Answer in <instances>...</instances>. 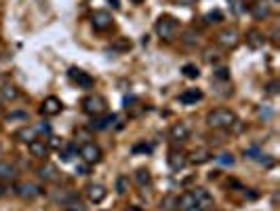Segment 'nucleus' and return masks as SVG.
Here are the masks:
<instances>
[{
	"instance_id": "obj_7",
	"label": "nucleus",
	"mask_w": 280,
	"mask_h": 211,
	"mask_svg": "<svg viewBox=\"0 0 280 211\" xmlns=\"http://www.w3.org/2000/svg\"><path fill=\"white\" fill-rule=\"evenodd\" d=\"M112 15L108 11H95L93 15H91V23H93V27L97 32H106V30H110L112 27Z\"/></svg>"
},
{
	"instance_id": "obj_23",
	"label": "nucleus",
	"mask_w": 280,
	"mask_h": 211,
	"mask_svg": "<svg viewBox=\"0 0 280 211\" xmlns=\"http://www.w3.org/2000/svg\"><path fill=\"white\" fill-rule=\"evenodd\" d=\"M196 205V201H194V196H192V192H184L177 199V203H175V207L179 209V211H190L192 207Z\"/></svg>"
},
{
	"instance_id": "obj_14",
	"label": "nucleus",
	"mask_w": 280,
	"mask_h": 211,
	"mask_svg": "<svg viewBox=\"0 0 280 211\" xmlns=\"http://www.w3.org/2000/svg\"><path fill=\"white\" fill-rule=\"evenodd\" d=\"M17 179V167L9 161H0V182H15Z\"/></svg>"
},
{
	"instance_id": "obj_28",
	"label": "nucleus",
	"mask_w": 280,
	"mask_h": 211,
	"mask_svg": "<svg viewBox=\"0 0 280 211\" xmlns=\"http://www.w3.org/2000/svg\"><path fill=\"white\" fill-rule=\"evenodd\" d=\"M215 161H217L219 165H223V167H234V163H236V159H234V154H232V152H223V154H219V157H215Z\"/></svg>"
},
{
	"instance_id": "obj_27",
	"label": "nucleus",
	"mask_w": 280,
	"mask_h": 211,
	"mask_svg": "<svg viewBox=\"0 0 280 211\" xmlns=\"http://www.w3.org/2000/svg\"><path fill=\"white\" fill-rule=\"evenodd\" d=\"M230 9H232L234 15L240 17V15L247 13V3H244V0H230Z\"/></svg>"
},
{
	"instance_id": "obj_11",
	"label": "nucleus",
	"mask_w": 280,
	"mask_h": 211,
	"mask_svg": "<svg viewBox=\"0 0 280 211\" xmlns=\"http://www.w3.org/2000/svg\"><path fill=\"white\" fill-rule=\"evenodd\" d=\"M87 196H89V201L95 203V205H99L106 201V196H108V190L103 184H89L87 186Z\"/></svg>"
},
{
	"instance_id": "obj_44",
	"label": "nucleus",
	"mask_w": 280,
	"mask_h": 211,
	"mask_svg": "<svg viewBox=\"0 0 280 211\" xmlns=\"http://www.w3.org/2000/svg\"><path fill=\"white\" fill-rule=\"evenodd\" d=\"M110 5H114V7L118 9V0H110Z\"/></svg>"
},
{
	"instance_id": "obj_46",
	"label": "nucleus",
	"mask_w": 280,
	"mask_h": 211,
	"mask_svg": "<svg viewBox=\"0 0 280 211\" xmlns=\"http://www.w3.org/2000/svg\"><path fill=\"white\" fill-rule=\"evenodd\" d=\"M272 3H274V5H276V3H278V0H272Z\"/></svg>"
},
{
	"instance_id": "obj_2",
	"label": "nucleus",
	"mask_w": 280,
	"mask_h": 211,
	"mask_svg": "<svg viewBox=\"0 0 280 211\" xmlns=\"http://www.w3.org/2000/svg\"><path fill=\"white\" fill-rule=\"evenodd\" d=\"M154 30H156V34L162 38V40H173L177 30H179V21L171 15H162L158 17L156 25H154Z\"/></svg>"
},
{
	"instance_id": "obj_21",
	"label": "nucleus",
	"mask_w": 280,
	"mask_h": 211,
	"mask_svg": "<svg viewBox=\"0 0 280 211\" xmlns=\"http://www.w3.org/2000/svg\"><path fill=\"white\" fill-rule=\"evenodd\" d=\"M0 100H7V102H15V100H19V89L15 87V84L5 82L3 87H0Z\"/></svg>"
},
{
	"instance_id": "obj_10",
	"label": "nucleus",
	"mask_w": 280,
	"mask_h": 211,
	"mask_svg": "<svg viewBox=\"0 0 280 211\" xmlns=\"http://www.w3.org/2000/svg\"><path fill=\"white\" fill-rule=\"evenodd\" d=\"M192 192V196H194V201H196V205H198L202 211H208L213 207V196L208 194V190H204V188H194V190H190Z\"/></svg>"
},
{
	"instance_id": "obj_25",
	"label": "nucleus",
	"mask_w": 280,
	"mask_h": 211,
	"mask_svg": "<svg viewBox=\"0 0 280 211\" xmlns=\"http://www.w3.org/2000/svg\"><path fill=\"white\" fill-rule=\"evenodd\" d=\"M181 72H184V76L190 78V80H194V78L200 76V70H198V66H196V64H184Z\"/></svg>"
},
{
	"instance_id": "obj_12",
	"label": "nucleus",
	"mask_w": 280,
	"mask_h": 211,
	"mask_svg": "<svg viewBox=\"0 0 280 211\" xmlns=\"http://www.w3.org/2000/svg\"><path fill=\"white\" fill-rule=\"evenodd\" d=\"M272 13V5H268L265 0H259V3L251 5V15H253V19L261 21V19H268Z\"/></svg>"
},
{
	"instance_id": "obj_45",
	"label": "nucleus",
	"mask_w": 280,
	"mask_h": 211,
	"mask_svg": "<svg viewBox=\"0 0 280 211\" xmlns=\"http://www.w3.org/2000/svg\"><path fill=\"white\" fill-rule=\"evenodd\" d=\"M131 3H135V5H142V3H144V0H131Z\"/></svg>"
},
{
	"instance_id": "obj_16",
	"label": "nucleus",
	"mask_w": 280,
	"mask_h": 211,
	"mask_svg": "<svg viewBox=\"0 0 280 211\" xmlns=\"http://www.w3.org/2000/svg\"><path fill=\"white\" fill-rule=\"evenodd\" d=\"M38 177L43 182H55L59 177V171H57V167H55L53 163H45V165L38 167Z\"/></svg>"
},
{
	"instance_id": "obj_37",
	"label": "nucleus",
	"mask_w": 280,
	"mask_h": 211,
	"mask_svg": "<svg viewBox=\"0 0 280 211\" xmlns=\"http://www.w3.org/2000/svg\"><path fill=\"white\" fill-rule=\"evenodd\" d=\"M215 76H217L219 80H230V74H228V70H226V68H219L217 72H215Z\"/></svg>"
},
{
	"instance_id": "obj_36",
	"label": "nucleus",
	"mask_w": 280,
	"mask_h": 211,
	"mask_svg": "<svg viewBox=\"0 0 280 211\" xmlns=\"http://www.w3.org/2000/svg\"><path fill=\"white\" fill-rule=\"evenodd\" d=\"M76 137H80V139H91V129H76Z\"/></svg>"
},
{
	"instance_id": "obj_30",
	"label": "nucleus",
	"mask_w": 280,
	"mask_h": 211,
	"mask_svg": "<svg viewBox=\"0 0 280 211\" xmlns=\"http://www.w3.org/2000/svg\"><path fill=\"white\" fill-rule=\"evenodd\" d=\"M76 154H78V148H76L74 144H69V146H67V148L61 152V159L67 163V161H72V159L76 157Z\"/></svg>"
},
{
	"instance_id": "obj_41",
	"label": "nucleus",
	"mask_w": 280,
	"mask_h": 211,
	"mask_svg": "<svg viewBox=\"0 0 280 211\" xmlns=\"http://www.w3.org/2000/svg\"><path fill=\"white\" fill-rule=\"evenodd\" d=\"M268 93H272V95H274V93H278V82H276V80L268 84Z\"/></svg>"
},
{
	"instance_id": "obj_47",
	"label": "nucleus",
	"mask_w": 280,
	"mask_h": 211,
	"mask_svg": "<svg viewBox=\"0 0 280 211\" xmlns=\"http://www.w3.org/2000/svg\"><path fill=\"white\" fill-rule=\"evenodd\" d=\"M0 106H3V100H0Z\"/></svg>"
},
{
	"instance_id": "obj_38",
	"label": "nucleus",
	"mask_w": 280,
	"mask_h": 211,
	"mask_svg": "<svg viewBox=\"0 0 280 211\" xmlns=\"http://www.w3.org/2000/svg\"><path fill=\"white\" fill-rule=\"evenodd\" d=\"M47 146H49V148H61L63 144L59 142V137H53V135H51V137H49V142H47Z\"/></svg>"
},
{
	"instance_id": "obj_5",
	"label": "nucleus",
	"mask_w": 280,
	"mask_h": 211,
	"mask_svg": "<svg viewBox=\"0 0 280 211\" xmlns=\"http://www.w3.org/2000/svg\"><path fill=\"white\" fill-rule=\"evenodd\" d=\"M217 42L223 49H234V47H238V42H240V34H238L236 27H226V30H221L217 34Z\"/></svg>"
},
{
	"instance_id": "obj_17",
	"label": "nucleus",
	"mask_w": 280,
	"mask_h": 211,
	"mask_svg": "<svg viewBox=\"0 0 280 211\" xmlns=\"http://www.w3.org/2000/svg\"><path fill=\"white\" fill-rule=\"evenodd\" d=\"M116 116L114 114H106V116H93V123H91V131H106L114 125Z\"/></svg>"
},
{
	"instance_id": "obj_1",
	"label": "nucleus",
	"mask_w": 280,
	"mask_h": 211,
	"mask_svg": "<svg viewBox=\"0 0 280 211\" xmlns=\"http://www.w3.org/2000/svg\"><path fill=\"white\" fill-rule=\"evenodd\" d=\"M236 120L238 116L228 108H217L213 112H208V116H206L208 127H213V129H232Z\"/></svg>"
},
{
	"instance_id": "obj_18",
	"label": "nucleus",
	"mask_w": 280,
	"mask_h": 211,
	"mask_svg": "<svg viewBox=\"0 0 280 211\" xmlns=\"http://www.w3.org/2000/svg\"><path fill=\"white\" fill-rule=\"evenodd\" d=\"M204 97V93L200 91V89H188V91H184L179 95V104H184V106H192V104H196V102H200Z\"/></svg>"
},
{
	"instance_id": "obj_20",
	"label": "nucleus",
	"mask_w": 280,
	"mask_h": 211,
	"mask_svg": "<svg viewBox=\"0 0 280 211\" xmlns=\"http://www.w3.org/2000/svg\"><path fill=\"white\" fill-rule=\"evenodd\" d=\"M247 45L251 49H261L265 45V36L259 30H249L247 32Z\"/></svg>"
},
{
	"instance_id": "obj_22",
	"label": "nucleus",
	"mask_w": 280,
	"mask_h": 211,
	"mask_svg": "<svg viewBox=\"0 0 280 211\" xmlns=\"http://www.w3.org/2000/svg\"><path fill=\"white\" fill-rule=\"evenodd\" d=\"M15 137L23 144H30V142H34V139H38V133H36L34 127H21V129L15 133Z\"/></svg>"
},
{
	"instance_id": "obj_35",
	"label": "nucleus",
	"mask_w": 280,
	"mask_h": 211,
	"mask_svg": "<svg viewBox=\"0 0 280 211\" xmlns=\"http://www.w3.org/2000/svg\"><path fill=\"white\" fill-rule=\"evenodd\" d=\"M76 173L78 175H89V163L82 161L80 165H76Z\"/></svg>"
},
{
	"instance_id": "obj_8",
	"label": "nucleus",
	"mask_w": 280,
	"mask_h": 211,
	"mask_svg": "<svg viewBox=\"0 0 280 211\" xmlns=\"http://www.w3.org/2000/svg\"><path fill=\"white\" fill-rule=\"evenodd\" d=\"M61 110H63L61 100H59V97H55V95H51V97H47V100L43 102V106H40V114H45V116H57Z\"/></svg>"
},
{
	"instance_id": "obj_48",
	"label": "nucleus",
	"mask_w": 280,
	"mask_h": 211,
	"mask_svg": "<svg viewBox=\"0 0 280 211\" xmlns=\"http://www.w3.org/2000/svg\"><path fill=\"white\" fill-rule=\"evenodd\" d=\"M67 211H72V209H67Z\"/></svg>"
},
{
	"instance_id": "obj_33",
	"label": "nucleus",
	"mask_w": 280,
	"mask_h": 211,
	"mask_svg": "<svg viewBox=\"0 0 280 211\" xmlns=\"http://www.w3.org/2000/svg\"><path fill=\"white\" fill-rule=\"evenodd\" d=\"M34 129H36V133L51 135V125H49V123H40V125H36V127H34Z\"/></svg>"
},
{
	"instance_id": "obj_6",
	"label": "nucleus",
	"mask_w": 280,
	"mask_h": 211,
	"mask_svg": "<svg viewBox=\"0 0 280 211\" xmlns=\"http://www.w3.org/2000/svg\"><path fill=\"white\" fill-rule=\"evenodd\" d=\"M15 194L23 201H32L36 196L43 194V188L36 186V184H30V182H21V184L15 186Z\"/></svg>"
},
{
	"instance_id": "obj_24",
	"label": "nucleus",
	"mask_w": 280,
	"mask_h": 211,
	"mask_svg": "<svg viewBox=\"0 0 280 211\" xmlns=\"http://www.w3.org/2000/svg\"><path fill=\"white\" fill-rule=\"evenodd\" d=\"M135 182L142 188H150L152 186V173L148 171V169H139V171L135 173Z\"/></svg>"
},
{
	"instance_id": "obj_29",
	"label": "nucleus",
	"mask_w": 280,
	"mask_h": 211,
	"mask_svg": "<svg viewBox=\"0 0 280 211\" xmlns=\"http://www.w3.org/2000/svg\"><path fill=\"white\" fill-rule=\"evenodd\" d=\"M127 190H129V177L127 175H120L116 179V192L118 194H127Z\"/></svg>"
},
{
	"instance_id": "obj_13",
	"label": "nucleus",
	"mask_w": 280,
	"mask_h": 211,
	"mask_svg": "<svg viewBox=\"0 0 280 211\" xmlns=\"http://www.w3.org/2000/svg\"><path fill=\"white\" fill-rule=\"evenodd\" d=\"M190 125L188 123H175L171 127V139L173 142H186V139L190 137Z\"/></svg>"
},
{
	"instance_id": "obj_32",
	"label": "nucleus",
	"mask_w": 280,
	"mask_h": 211,
	"mask_svg": "<svg viewBox=\"0 0 280 211\" xmlns=\"http://www.w3.org/2000/svg\"><path fill=\"white\" fill-rule=\"evenodd\" d=\"M184 42L186 45H196V42H198V34H194V30H186L184 32Z\"/></svg>"
},
{
	"instance_id": "obj_3",
	"label": "nucleus",
	"mask_w": 280,
	"mask_h": 211,
	"mask_svg": "<svg viewBox=\"0 0 280 211\" xmlns=\"http://www.w3.org/2000/svg\"><path fill=\"white\" fill-rule=\"evenodd\" d=\"M82 110H85V114H89V116H101L108 110V102L101 95H89L82 100Z\"/></svg>"
},
{
	"instance_id": "obj_19",
	"label": "nucleus",
	"mask_w": 280,
	"mask_h": 211,
	"mask_svg": "<svg viewBox=\"0 0 280 211\" xmlns=\"http://www.w3.org/2000/svg\"><path fill=\"white\" fill-rule=\"evenodd\" d=\"M27 148H30L32 157H36V159H45L49 154V146H47L45 139H34V142L27 144Z\"/></svg>"
},
{
	"instance_id": "obj_40",
	"label": "nucleus",
	"mask_w": 280,
	"mask_h": 211,
	"mask_svg": "<svg viewBox=\"0 0 280 211\" xmlns=\"http://www.w3.org/2000/svg\"><path fill=\"white\" fill-rule=\"evenodd\" d=\"M150 150H152V146H146V144L135 146V148H133V152H150Z\"/></svg>"
},
{
	"instance_id": "obj_9",
	"label": "nucleus",
	"mask_w": 280,
	"mask_h": 211,
	"mask_svg": "<svg viewBox=\"0 0 280 211\" xmlns=\"http://www.w3.org/2000/svg\"><path fill=\"white\" fill-rule=\"evenodd\" d=\"M69 78H72L76 84H78V89H93V76H89L87 72H82L80 68H69Z\"/></svg>"
},
{
	"instance_id": "obj_4",
	"label": "nucleus",
	"mask_w": 280,
	"mask_h": 211,
	"mask_svg": "<svg viewBox=\"0 0 280 211\" xmlns=\"http://www.w3.org/2000/svg\"><path fill=\"white\" fill-rule=\"evenodd\" d=\"M78 154H80V159L85 161V163H89V165H97V163L101 161V157H103L101 148L97 146V144H93V142L82 144L80 150H78Z\"/></svg>"
},
{
	"instance_id": "obj_42",
	"label": "nucleus",
	"mask_w": 280,
	"mask_h": 211,
	"mask_svg": "<svg viewBox=\"0 0 280 211\" xmlns=\"http://www.w3.org/2000/svg\"><path fill=\"white\" fill-rule=\"evenodd\" d=\"M7 194V182H0V196Z\"/></svg>"
},
{
	"instance_id": "obj_34",
	"label": "nucleus",
	"mask_w": 280,
	"mask_h": 211,
	"mask_svg": "<svg viewBox=\"0 0 280 211\" xmlns=\"http://www.w3.org/2000/svg\"><path fill=\"white\" fill-rule=\"evenodd\" d=\"M175 203H177V199H175V196H166V199L162 201V209H164V211H171Z\"/></svg>"
},
{
	"instance_id": "obj_26",
	"label": "nucleus",
	"mask_w": 280,
	"mask_h": 211,
	"mask_svg": "<svg viewBox=\"0 0 280 211\" xmlns=\"http://www.w3.org/2000/svg\"><path fill=\"white\" fill-rule=\"evenodd\" d=\"M211 157H213L211 152H206V150H198V152H194V154H192V163H194V165H204V163L211 161Z\"/></svg>"
},
{
	"instance_id": "obj_43",
	"label": "nucleus",
	"mask_w": 280,
	"mask_h": 211,
	"mask_svg": "<svg viewBox=\"0 0 280 211\" xmlns=\"http://www.w3.org/2000/svg\"><path fill=\"white\" fill-rule=\"evenodd\" d=\"M190 211H202V209H200V207H198V205H194V207H192V209H190Z\"/></svg>"
},
{
	"instance_id": "obj_39",
	"label": "nucleus",
	"mask_w": 280,
	"mask_h": 211,
	"mask_svg": "<svg viewBox=\"0 0 280 211\" xmlns=\"http://www.w3.org/2000/svg\"><path fill=\"white\" fill-rule=\"evenodd\" d=\"M13 118H27V114L25 112H13V114H9V120H13Z\"/></svg>"
},
{
	"instance_id": "obj_31",
	"label": "nucleus",
	"mask_w": 280,
	"mask_h": 211,
	"mask_svg": "<svg viewBox=\"0 0 280 211\" xmlns=\"http://www.w3.org/2000/svg\"><path fill=\"white\" fill-rule=\"evenodd\" d=\"M204 19H206V23H219V21L223 19V13H221V11L206 13V15H204Z\"/></svg>"
},
{
	"instance_id": "obj_15",
	"label": "nucleus",
	"mask_w": 280,
	"mask_h": 211,
	"mask_svg": "<svg viewBox=\"0 0 280 211\" xmlns=\"http://www.w3.org/2000/svg\"><path fill=\"white\" fill-rule=\"evenodd\" d=\"M188 165V157L181 150H171L169 152V167L173 169V171H181Z\"/></svg>"
}]
</instances>
